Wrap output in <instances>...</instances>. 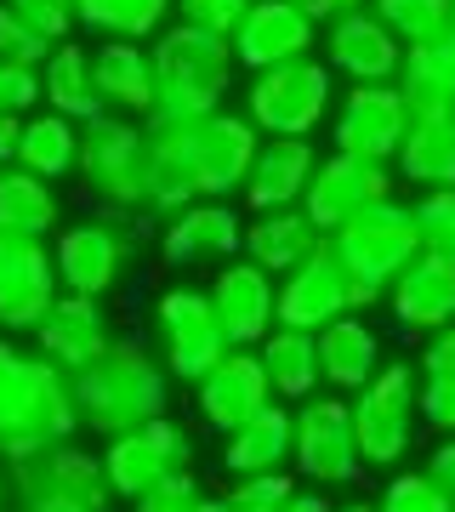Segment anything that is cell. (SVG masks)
<instances>
[{"label": "cell", "mask_w": 455, "mask_h": 512, "mask_svg": "<svg viewBox=\"0 0 455 512\" xmlns=\"http://www.w3.org/2000/svg\"><path fill=\"white\" fill-rule=\"evenodd\" d=\"M80 433L74 376L57 370L40 348L0 342V456L23 461Z\"/></svg>", "instance_id": "6da1fadb"}, {"label": "cell", "mask_w": 455, "mask_h": 512, "mask_svg": "<svg viewBox=\"0 0 455 512\" xmlns=\"http://www.w3.org/2000/svg\"><path fill=\"white\" fill-rule=\"evenodd\" d=\"M74 410L97 439H120L131 427L171 410V370L143 336H114L103 359L74 370Z\"/></svg>", "instance_id": "7a4b0ae2"}, {"label": "cell", "mask_w": 455, "mask_h": 512, "mask_svg": "<svg viewBox=\"0 0 455 512\" xmlns=\"http://www.w3.org/2000/svg\"><path fill=\"white\" fill-rule=\"evenodd\" d=\"M154 52V80H160V97H154V114L143 126H171V120H205V114L222 109V97L234 92L239 57L222 35H205L194 23H165L160 35L148 40Z\"/></svg>", "instance_id": "3957f363"}, {"label": "cell", "mask_w": 455, "mask_h": 512, "mask_svg": "<svg viewBox=\"0 0 455 512\" xmlns=\"http://www.w3.org/2000/svg\"><path fill=\"white\" fill-rule=\"evenodd\" d=\"M74 171L86 177L97 211H131V217H143L148 200H154V137H148L143 120L97 114V120L80 126V165Z\"/></svg>", "instance_id": "277c9868"}, {"label": "cell", "mask_w": 455, "mask_h": 512, "mask_svg": "<svg viewBox=\"0 0 455 512\" xmlns=\"http://www.w3.org/2000/svg\"><path fill=\"white\" fill-rule=\"evenodd\" d=\"M330 245L342 256V268L353 274L359 308L382 302L387 285H393V279L410 268V256L421 251L416 217H410V205H399V200H382V205H370V211H359L347 228L330 234Z\"/></svg>", "instance_id": "5b68a950"}, {"label": "cell", "mask_w": 455, "mask_h": 512, "mask_svg": "<svg viewBox=\"0 0 455 512\" xmlns=\"http://www.w3.org/2000/svg\"><path fill=\"white\" fill-rule=\"evenodd\" d=\"M330 103H336V74L319 57L256 69L251 86H245V120L262 137H313L325 126Z\"/></svg>", "instance_id": "8992f818"}, {"label": "cell", "mask_w": 455, "mask_h": 512, "mask_svg": "<svg viewBox=\"0 0 455 512\" xmlns=\"http://www.w3.org/2000/svg\"><path fill=\"white\" fill-rule=\"evenodd\" d=\"M421 370L416 365H382L353 393V439H359L364 467H399L421 433Z\"/></svg>", "instance_id": "52a82bcc"}, {"label": "cell", "mask_w": 455, "mask_h": 512, "mask_svg": "<svg viewBox=\"0 0 455 512\" xmlns=\"http://www.w3.org/2000/svg\"><path fill=\"white\" fill-rule=\"evenodd\" d=\"M137 217L131 211H97V217L74 222L52 239V268L57 285L74 296H109L120 279H126V262L137 251Z\"/></svg>", "instance_id": "ba28073f"}, {"label": "cell", "mask_w": 455, "mask_h": 512, "mask_svg": "<svg viewBox=\"0 0 455 512\" xmlns=\"http://www.w3.org/2000/svg\"><path fill=\"white\" fill-rule=\"evenodd\" d=\"M148 131H171L182 143V160L194 171V188L200 200H234L245 177H251V160L262 148V131L245 120V114H205V120H171V126H148Z\"/></svg>", "instance_id": "9c48e42d"}, {"label": "cell", "mask_w": 455, "mask_h": 512, "mask_svg": "<svg viewBox=\"0 0 455 512\" xmlns=\"http://www.w3.org/2000/svg\"><path fill=\"white\" fill-rule=\"evenodd\" d=\"M154 336H160V365L171 370V382L194 387L222 365L228 336L217 325L211 291L205 285H171L154 302Z\"/></svg>", "instance_id": "30bf717a"}, {"label": "cell", "mask_w": 455, "mask_h": 512, "mask_svg": "<svg viewBox=\"0 0 455 512\" xmlns=\"http://www.w3.org/2000/svg\"><path fill=\"white\" fill-rule=\"evenodd\" d=\"M296 478H308L313 490H342L359 484L364 456L353 439V404L336 393H313L296 404V444H291Z\"/></svg>", "instance_id": "8fae6325"}, {"label": "cell", "mask_w": 455, "mask_h": 512, "mask_svg": "<svg viewBox=\"0 0 455 512\" xmlns=\"http://www.w3.org/2000/svg\"><path fill=\"white\" fill-rule=\"evenodd\" d=\"M97 456H103V478H109L114 501H137L154 484H165V478H177L194 467V433L171 416H154L143 427L120 433V439H103Z\"/></svg>", "instance_id": "7c38bea8"}, {"label": "cell", "mask_w": 455, "mask_h": 512, "mask_svg": "<svg viewBox=\"0 0 455 512\" xmlns=\"http://www.w3.org/2000/svg\"><path fill=\"white\" fill-rule=\"evenodd\" d=\"M393 165L387 160H364V154H325V160L313 165V183L308 194H302V211H308V222L319 228V234H336V228H347V222L359 217V211H370V205L393 200Z\"/></svg>", "instance_id": "4fadbf2b"}, {"label": "cell", "mask_w": 455, "mask_h": 512, "mask_svg": "<svg viewBox=\"0 0 455 512\" xmlns=\"http://www.w3.org/2000/svg\"><path fill=\"white\" fill-rule=\"evenodd\" d=\"M12 478H18V507H29V501H74L86 512H109L114 501L109 478H103V456L80 450L74 439L12 461Z\"/></svg>", "instance_id": "5bb4252c"}, {"label": "cell", "mask_w": 455, "mask_h": 512, "mask_svg": "<svg viewBox=\"0 0 455 512\" xmlns=\"http://www.w3.org/2000/svg\"><path fill=\"white\" fill-rule=\"evenodd\" d=\"M404 131H410V103L393 80H370V86H353L336 103V120H330V143L342 154H364V160H387L399 154Z\"/></svg>", "instance_id": "9a60e30c"}, {"label": "cell", "mask_w": 455, "mask_h": 512, "mask_svg": "<svg viewBox=\"0 0 455 512\" xmlns=\"http://www.w3.org/2000/svg\"><path fill=\"white\" fill-rule=\"evenodd\" d=\"M342 313H364V308H359V291H353V274L342 268L336 245L325 239L302 268H291V274L279 279V325L325 330Z\"/></svg>", "instance_id": "2e32d148"}, {"label": "cell", "mask_w": 455, "mask_h": 512, "mask_svg": "<svg viewBox=\"0 0 455 512\" xmlns=\"http://www.w3.org/2000/svg\"><path fill=\"white\" fill-rule=\"evenodd\" d=\"M63 296L46 239H23L0 228V330H35Z\"/></svg>", "instance_id": "e0dca14e"}, {"label": "cell", "mask_w": 455, "mask_h": 512, "mask_svg": "<svg viewBox=\"0 0 455 512\" xmlns=\"http://www.w3.org/2000/svg\"><path fill=\"white\" fill-rule=\"evenodd\" d=\"M205 291H211V308H217L228 348H256L279 325V285H273L268 268H256L251 256H228Z\"/></svg>", "instance_id": "ac0fdd59"}, {"label": "cell", "mask_w": 455, "mask_h": 512, "mask_svg": "<svg viewBox=\"0 0 455 512\" xmlns=\"http://www.w3.org/2000/svg\"><path fill=\"white\" fill-rule=\"evenodd\" d=\"M245 245V217L234 200H194L160 217V256L165 268H205V262H228Z\"/></svg>", "instance_id": "d6986e66"}, {"label": "cell", "mask_w": 455, "mask_h": 512, "mask_svg": "<svg viewBox=\"0 0 455 512\" xmlns=\"http://www.w3.org/2000/svg\"><path fill=\"white\" fill-rule=\"evenodd\" d=\"M234 57L239 69H273V63H296V57H313L319 46V23L296 6V0H251L245 23L234 29Z\"/></svg>", "instance_id": "ffe728a7"}, {"label": "cell", "mask_w": 455, "mask_h": 512, "mask_svg": "<svg viewBox=\"0 0 455 512\" xmlns=\"http://www.w3.org/2000/svg\"><path fill=\"white\" fill-rule=\"evenodd\" d=\"M399 57H404V40L370 6H353L336 23H325V63H330V74H347L353 86L393 80L399 74Z\"/></svg>", "instance_id": "44dd1931"}, {"label": "cell", "mask_w": 455, "mask_h": 512, "mask_svg": "<svg viewBox=\"0 0 455 512\" xmlns=\"http://www.w3.org/2000/svg\"><path fill=\"white\" fill-rule=\"evenodd\" d=\"M114 342V325L109 313H103V296H74L63 291L52 302V313L35 325V348L52 359L57 370H86L91 359H103Z\"/></svg>", "instance_id": "7402d4cb"}, {"label": "cell", "mask_w": 455, "mask_h": 512, "mask_svg": "<svg viewBox=\"0 0 455 512\" xmlns=\"http://www.w3.org/2000/svg\"><path fill=\"white\" fill-rule=\"evenodd\" d=\"M387 308L404 336H433L455 319V262L433 251H416L393 285H387Z\"/></svg>", "instance_id": "603a6c76"}, {"label": "cell", "mask_w": 455, "mask_h": 512, "mask_svg": "<svg viewBox=\"0 0 455 512\" xmlns=\"http://www.w3.org/2000/svg\"><path fill=\"white\" fill-rule=\"evenodd\" d=\"M268 399H273V387H268V370H262V353L256 348H228L222 365L205 382H194V404H200V421L211 433L239 427V421L256 416Z\"/></svg>", "instance_id": "cb8c5ba5"}, {"label": "cell", "mask_w": 455, "mask_h": 512, "mask_svg": "<svg viewBox=\"0 0 455 512\" xmlns=\"http://www.w3.org/2000/svg\"><path fill=\"white\" fill-rule=\"evenodd\" d=\"M291 444H296V410L285 399H268L256 416H245L239 427L222 433V473L228 478H251V473H279L291 467Z\"/></svg>", "instance_id": "d4e9b609"}, {"label": "cell", "mask_w": 455, "mask_h": 512, "mask_svg": "<svg viewBox=\"0 0 455 512\" xmlns=\"http://www.w3.org/2000/svg\"><path fill=\"white\" fill-rule=\"evenodd\" d=\"M91 69H97V97H103L109 114H126V120L154 114L160 80H154L148 40H103V46H91Z\"/></svg>", "instance_id": "484cf974"}, {"label": "cell", "mask_w": 455, "mask_h": 512, "mask_svg": "<svg viewBox=\"0 0 455 512\" xmlns=\"http://www.w3.org/2000/svg\"><path fill=\"white\" fill-rule=\"evenodd\" d=\"M313 165H319V154H313L308 137H262L239 200L251 205V211L302 205V194H308V183H313Z\"/></svg>", "instance_id": "4316f807"}, {"label": "cell", "mask_w": 455, "mask_h": 512, "mask_svg": "<svg viewBox=\"0 0 455 512\" xmlns=\"http://www.w3.org/2000/svg\"><path fill=\"white\" fill-rule=\"evenodd\" d=\"M325 245V234L308 222V211L302 205H285V211H256L251 222H245V245L239 251L251 256L256 268H268V274H291V268H302L313 251Z\"/></svg>", "instance_id": "83f0119b"}, {"label": "cell", "mask_w": 455, "mask_h": 512, "mask_svg": "<svg viewBox=\"0 0 455 512\" xmlns=\"http://www.w3.org/2000/svg\"><path fill=\"white\" fill-rule=\"evenodd\" d=\"M313 336H319V370H325V382L342 387V393H359L382 370V336L364 325V313H342V319H330Z\"/></svg>", "instance_id": "f1b7e54d"}, {"label": "cell", "mask_w": 455, "mask_h": 512, "mask_svg": "<svg viewBox=\"0 0 455 512\" xmlns=\"http://www.w3.org/2000/svg\"><path fill=\"white\" fill-rule=\"evenodd\" d=\"M40 92H46V109L52 114H69L74 126H86L97 120L103 109V97H97V69H91V46L80 40H57L52 57L40 63Z\"/></svg>", "instance_id": "f546056e"}, {"label": "cell", "mask_w": 455, "mask_h": 512, "mask_svg": "<svg viewBox=\"0 0 455 512\" xmlns=\"http://www.w3.org/2000/svg\"><path fill=\"white\" fill-rule=\"evenodd\" d=\"M256 353H262V370H268L273 399L302 404V399L319 393V382H325V370H319V336H313V330L273 325L268 336L256 342Z\"/></svg>", "instance_id": "4dcf8cb0"}, {"label": "cell", "mask_w": 455, "mask_h": 512, "mask_svg": "<svg viewBox=\"0 0 455 512\" xmlns=\"http://www.w3.org/2000/svg\"><path fill=\"white\" fill-rule=\"evenodd\" d=\"M404 183L427 188H455V114H410L399 154H393Z\"/></svg>", "instance_id": "1f68e13d"}, {"label": "cell", "mask_w": 455, "mask_h": 512, "mask_svg": "<svg viewBox=\"0 0 455 512\" xmlns=\"http://www.w3.org/2000/svg\"><path fill=\"white\" fill-rule=\"evenodd\" d=\"M393 86L404 92L410 114H455V46L450 40L404 46Z\"/></svg>", "instance_id": "d6a6232c"}, {"label": "cell", "mask_w": 455, "mask_h": 512, "mask_svg": "<svg viewBox=\"0 0 455 512\" xmlns=\"http://www.w3.org/2000/svg\"><path fill=\"white\" fill-rule=\"evenodd\" d=\"M18 165L23 171H35V177H46V183H57V177H69L74 165H80V126H74L69 114H23L18 126Z\"/></svg>", "instance_id": "836d02e7"}, {"label": "cell", "mask_w": 455, "mask_h": 512, "mask_svg": "<svg viewBox=\"0 0 455 512\" xmlns=\"http://www.w3.org/2000/svg\"><path fill=\"white\" fill-rule=\"evenodd\" d=\"M57 217H63V205H57L46 177L23 171V165H6L0 171V228H12L23 239H52Z\"/></svg>", "instance_id": "e575fe53"}, {"label": "cell", "mask_w": 455, "mask_h": 512, "mask_svg": "<svg viewBox=\"0 0 455 512\" xmlns=\"http://www.w3.org/2000/svg\"><path fill=\"white\" fill-rule=\"evenodd\" d=\"M177 0H74V23L103 40H154Z\"/></svg>", "instance_id": "d590c367"}, {"label": "cell", "mask_w": 455, "mask_h": 512, "mask_svg": "<svg viewBox=\"0 0 455 512\" xmlns=\"http://www.w3.org/2000/svg\"><path fill=\"white\" fill-rule=\"evenodd\" d=\"M364 6L404 46H433V40H450V29H455V0H364Z\"/></svg>", "instance_id": "8d00e7d4"}, {"label": "cell", "mask_w": 455, "mask_h": 512, "mask_svg": "<svg viewBox=\"0 0 455 512\" xmlns=\"http://www.w3.org/2000/svg\"><path fill=\"white\" fill-rule=\"evenodd\" d=\"M455 501L444 495V484H438L427 467H404V473H393L382 484V501H376V512H450Z\"/></svg>", "instance_id": "74e56055"}, {"label": "cell", "mask_w": 455, "mask_h": 512, "mask_svg": "<svg viewBox=\"0 0 455 512\" xmlns=\"http://www.w3.org/2000/svg\"><path fill=\"white\" fill-rule=\"evenodd\" d=\"M410 217H416L421 251L450 256L455 262V188H427V194L410 205Z\"/></svg>", "instance_id": "f35d334b"}, {"label": "cell", "mask_w": 455, "mask_h": 512, "mask_svg": "<svg viewBox=\"0 0 455 512\" xmlns=\"http://www.w3.org/2000/svg\"><path fill=\"white\" fill-rule=\"evenodd\" d=\"M296 495V478L291 467H279V473H251V478H228V512H279L285 501Z\"/></svg>", "instance_id": "ab89813d"}, {"label": "cell", "mask_w": 455, "mask_h": 512, "mask_svg": "<svg viewBox=\"0 0 455 512\" xmlns=\"http://www.w3.org/2000/svg\"><path fill=\"white\" fill-rule=\"evenodd\" d=\"M0 57H6V63H29V69H40V63L52 57V40L40 35V29H29L12 6H0Z\"/></svg>", "instance_id": "60d3db41"}, {"label": "cell", "mask_w": 455, "mask_h": 512, "mask_svg": "<svg viewBox=\"0 0 455 512\" xmlns=\"http://www.w3.org/2000/svg\"><path fill=\"white\" fill-rule=\"evenodd\" d=\"M177 12H182V23H194L205 35L234 40V29L245 23V12H251V0H177Z\"/></svg>", "instance_id": "b9f144b4"}, {"label": "cell", "mask_w": 455, "mask_h": 512, "mask_svg": "<svg viewBox=\"0 0 455 512\" xmlns=\"http://www.w3.org/2000/svg\"><path fill=\"white\" fill-rule=\"evenodd\" d=\"M0 6H12V12H18L29 29H40L52 46L80 29V23H74V0H0Z\"/></svg>", "instance_id": "7bdbcfd3"}, {"label": "cell", "mask_w": 455, "mask_h": 512, "mask_svg": "<svg viewBox=\"0 0 455 512\" xmlns=\"http://www.w3.org/2000/svg\"><path fill=\"white\" fill-rule=\"evenodd\" d=\"M35 103H46V92H40V69H29V63H6L0 57V114H35Z\"/></svg>", "instance_id": "ee69618b"}, {"label": "cell", "mask_w": 455, "mask_h": 512, "mask_svg": "<svg viewBox=\"0 0 455 512\" xmlns=\"http://www.w3.org/2000/svg\"><path fill=\"white\" fill-rule=\"evenodd\" d=\"M200 495H205L200 478H194V467H188V473L154 484L148 495H137V501H131V512H194V507H200Z\"/></svg>", "instance_id": "f6af8a7d"}, {"label": "cell", "mask_w": 455, "mask_h": 512, "mask_svg": "<svg viewBox=\"0 0 455 512\" xmlns=\"http://www.w3.org/2000/svg\"><path fill=\"white\" fill-rule=\"evenodd\" d=\"M416 410H421V427H433L438 439L455 433V376H421Z\"/></svg>", "instance_id": "bcb514c9"}, {"label": "cell", "mask_w": 455, "mask_h": 512, "mask_svg": "<svg viewBox=\"0 0 455 512\" xmlns=\"http://www.w3.org/2000/svg\"><path fill=\"white\" fill-rule=\"evenodd\" d=\"M421 376H455V319L444 330L427 336V348H421Z\"/></svg>", "instance_id": "7dc6e473"}, {"label": "cell", "mask_w": 455, "mask_h": 512, "mask_svg": "<svg viewBox=\"0 0 455 512\" xmlns=\"http://www.w3.org/2000/svg\"><path fill=\"white\" fill-rule=\"evenodd\" d=\"M421 467H427V473H433L438 484H444V495L455 501V433H444V439H438L433 450H427V461H421Z\"/></svg>", "instance_id": "c3c4849f"}, {"label": "cell", "mask_w": 455, "mask_h": 512, "mask_svg": "<svg viewBox=\"0 0 455 512\" xmlns=\"http://www.w3.org/2000/svg\"><path fill=\"white\" fill-rule=\"evenodd\" d=\"M296 6H302L313 23H336L342 12H353V6H364V0H296Z\"/></svg>", "instance_id": "681fc988"}, {"label": "cell", "mask_w": 455, "mask_h": 512, "mask_svg": "<svg viewBox=\"0 0 455 512\" xmlns=\"http://www.w3.org/2000/svg\"><path fill=\"white\" fill-rule=\"evenodd\" d=\"M18 114H0V171H6V165H18Z\"/></svg>", "instance_id": "f907efd6"}, {"label": "cell", "mask_w": 455, "mask_h": 512, "mask_svg": "<svg viewBox=\"0 0 455 512\" xmlns=\"http://www.w3.org/2000/svg\"><path fill=\"white\" fill-rule=\"evenodd\" d=\"M279 512H336V507L325 501V490H296V495H291V501H285Z\"/></svg>", "instance_id": "816d5d0a"}, {"label": "cell", "mask_w": 455, "mask_h": 512, "mask_svg": "<svg viewBox=\"0 0 455 512\" xmlns=\"http://www.w3.org/2000/svg\"><path fill=\"white\" fill-rule=\"evenodd\" d=\"M12 501H18V478H12V461L0 456V512H12Z\"/></svg>", "instance_id": "f5cc1de1"}, {"label": "cell", "mask_w": 455, "mask_h": 512, "mask_svg": "<svg viewBox=\"0 0 455 512\" xmlns=\"http://www.w3.org/2000/svg\"><path fill=\"white\" fill-rule=\"evenodd\" d=\"M18 512H86V507H74V501H29Z\"/></svg>", "instance_id": "db71d44e"}, {"label": "cell", "mask_w": 455, "mask_h": 512, "mask_svg": "<svg viewBox=\"0 0 455 512\" xmlns=\"http://www.w3.org/2000/svg\"><path fill=\"white\" fill-rule=\"evenodd\" d=\"M194 512H228V501H222V495H200V507Z\"/></svg>", "instance_id": "11a10c76"}, {"label": "cell", "mask_w": 455, "mask_h": 512, "mask_svg": "<svg viewBox=\"0 0 455 512\" xmlns=\"http://www.w3.org/2000/svg\"><path fill=\"white\" fill-rule=\"evenodd\" d=\"M336 512H376V501H347V507H336Z\"/></svg>", "instance_id": "9f6ffc18"}, {"label": "cell", "mask_w": 455, "mask_h": 512, "mask_svg": "<svg viewBox=\"0 0 455 512\" xmlns=\"http://www.w3.org/2000/svg\"><path fill=\"white\" fill-rule=\"evenodd\" d=\"M450 46H455V29H450Z\"/></svg>", "instance_id": "6f0895ef"}, {"label": "cell", "mask_w": 455, "mask_h": 512, "mask_svg": "<svg viewBox=\"0 0 455 512\" xmlns=\"http://www.w3.org/2000/svg\"><path fill=\"white\" fill-rule=\"evenodd\" d=\"M450 512H455V507H450Z\"/></svg>", "instance_id": "680465c9"}]
</instances>
